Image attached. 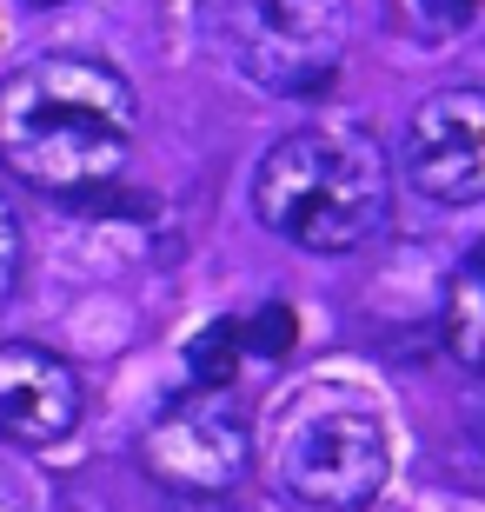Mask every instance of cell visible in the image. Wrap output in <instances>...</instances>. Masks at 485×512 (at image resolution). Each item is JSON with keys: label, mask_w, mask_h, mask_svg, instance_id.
Instances as JSON below:
<instances>
[{"label": "cell", "mask_w": 485, "mask_h": 512, "mask_svg": "<svg viewBox=\"0 0 485 512\" xmlns=\"http://www.w3.org/2000/svg\"><path fill=\"white\" fill-rule=\"evenodd\" d=\"M140 100L100 54H34L0 80V160L40 193H80L127 167Z\"/></svg>", "instance_id": "6da1fadb"}, {"label": "cell", "mask_w": 485, "mask_h": 512, "mask_svg": "<svg viewBox=\"0 0 485 512\" xmlns=\"http://www.w3.org/2000/svg\"><path fill=\"white\" fill-rule=\"evenodd\" d=\"M253 213L306 253H353L366 247L392 213V167L366 127L319 120L280 133L253 167Z\"/></svg>", "instance_id": "7a4b0ae2"}, {"label": "cell", "mask_w": 485, "mask_h": 512, "mask_svg": "<svg viewBox=\"0 0 485 512\" xmlns=\"http://www.w3.org/2000/svg\"><path fill=\"white\" fill-rule=\"evenodd\" d=\"M266 473L306 512H359L392 479V433L366 393L306 386L266 426Z\"/></svg>", "instance_id": "3957f363"}, {"label": "cell", "mask_w": 485, "mask_h": 512, "mask_svg": "<svg viewBox=\"0 0 485 512\" xmlns=\"http://www.w3.org/2000/svg\"><path fill=\"white\" fill-rule=\"evenodd\" d=\"M213 40L226 67L260 94L306 100L326 94L353 47L346 0H213Z\"/></svg>", "instance_id": "277c9868"}, {"label": "cell", "mask_w": 485, "mask_h": 512, "mask_svg": "<svg viewBox=\"0 0 485 512\" xmlns=\"http://www.w3.org/2000/svg\"><path fill=\"white\" fill-rule=\"evenodd\" d=\"M140 466L167 493L187 499L233 493L253 466V419L233 399V386H193L173 406H160L153 426L140 433Z\"/></svg>", "instance_id": "5b68a950"}, {"label": "cell", "mask_w": 485, "mask_h": 512, "mask_svg": "<svg viewBox=\"0 0 485 512\" xmlns=\"http://www.w3.org/2000/svg\"><path fill=\"white\" fill-rule=\"evenodd\" d=\"M399 173L412 193L439 207H472L485 200V94L479 87H446L412 107L406 140H399Z\"/></svg>", "instance_id": "8992f818"}, {"label": "cell", "mask_w": 485, "mask_h": 512, "mask_svg": "<svg viewBox=\"0 0 485 512\" xmlns=\"http://www.w3.org/2000/svg\"><path fill=\"white\" fill-rule=\"evenodd\" d=\"M80 373L60 353L34 340L0 346V446L20 453H47L60 439H74L80 426Z\"/></svg>", "instance_id": "52a82bcc"}, {"label": "cell", "mask_w": 485, "mask_h": 512, "mask_svg": "<svg viewBox=\"0 0 485 512\" xmlns=\"http://www.w3.org/2000/svg\"><path fill=\"white\" fill-rule=\"evenodd\" d=\"M439 326H446V353L452 360L472 366V373H485V240L452 266Z\"/></svg>", "instance_id": "ba28073f"}, {"label": "cell", "mask_w": 485, "mask_h": 512, "mask_svg": "<svg viewBox=\"0 0 485 512\" xmlns=\"http://www.w3.org/2000/svg\"><path fill=\"white\" fill-rule=\"evenodd\" d=\"M240 353H246L240 320H213V326H200V333H193V346H187V373H193V386H233V373H240Z\"/></svg>", "instance_id": "9c48e42d"}, {"label": "cell", "mask_w": 485, "mask_h": 512, "mask_svg": "<svg viewBox=\"0 0 485 512\" xmlns=\"http://www.w3.org/2000/svg\"><path fill=\"white\" fill-rule=\"evenodd\" d=\"M240 340H246V353H260V360H286L293 340H299L293 306H260L253 320H240Z\"/></svg>", "instance_id": "30bf717a"}, {"label": "cell", "mask_w": 485, "mask_h": 512, "mask_svg": "<svg viewBox=\"0 0 485 512\" xmlns=\"http://www.w3.org/2000/svg\"><path fill=\"white\" fill-rule=\"evenodd\" d=\"M14 280H20V227H14V213H7V200H0V306H7Z\"/></svg>", "instance_id": "8fae6325"}, {"label": "cell", "mask_w": 485, "mask_h": 512, "mask_svg": "<svg viewBox=\"0 0 485 512\" xmlns=\"http://www.w3.org/2000/svg\"><path fill=\"white\" fill-rule=\"evenodd\" d=\"M485 0H419V20L426 27H439V34H452V27H466V20H479Z\"/></svg>", "instance_id": "7c38bea8"}, {"label": "cell", "mask_w": 485, "mask_h": 512, "mask_svg": "<svg viewBox=\"0 0 485 512\" xmlns=\"http://www.w3.org/2000/svg\"><path fill=\"white\" fill-rule=\"evenodd\" d=\"M34 7H67V0H34Z\"/></svg>", "instance_id": "4fadbf2b"}]
</instances>
